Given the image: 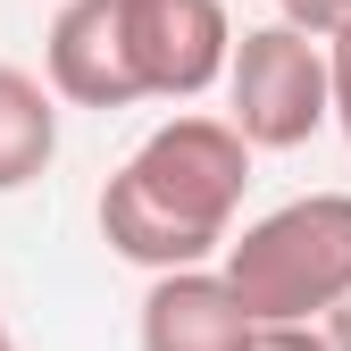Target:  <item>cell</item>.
Segmentation results:
<instances>
[{
    "label": "cell",
    "mask_w": 351,
    "mask_h": 351,
    "mask_svg": "<svg viewBox=\"0 0 351 351\" xmlns=\"http://www.w3.org/2000/svg\"><path fill=\"white\" fill-rule=\"evenodd\" d=\"M243 184H251V151L226 117H167L101 184V243L151 276L209 268L234 234Z\"/></svg>",
    "instance_id": "obj_1"
},
{
    "label": "cell",
    "mask_w": 351,
    "mask_h": 351,
    "mask_svg": "<svg viewBox=\"0 0 351 351\" xmlns=\"http://www.w3.org/2000/svg\"><path fill=\"white\" fill-rule=\"evenodd\" d=\"M226 293L251 326H318L351 293V193H301L226 234Z\"/></svg>",
    "instance_id": "obj_2"
},
{
    "label": "cell",
    "mask_w": 351,
    "mask_h": 351,
    "mask_svg": "<svg viewBox=\"0 0 351 351\" xmlns=\"http://www.w3.org/2000/svg\"><path fill=\"white\" fill-rule=\"evenodd\" d=\"M226 125L243 151H301L326 125V51L293 25H243L226 51Z\"/></svg>",
    "instance_id": "obj_3"
},
{
    "label": "cell",
    "mask_w": 351,
    "mask_h": 351,
    "mask_svg": "<svg viewBox=\"0 0 351 351\" xmlns=\"http://www.w3.org/2000/svg\"><path fill=\"white\" fill-rule=\"evenodd\" d=\"M117 34L143 101H201L209 84H226V0H117Z\"/></svg>",
    "instance_id": "obj_4"
},
{
    "label": "cell",
    "mask_w": 351,
    "mask_h": 351,
    "mask_svg": "<svg viewBox=\"0 0 351 351\" xmlns=\"http://www.w3.org/2000/svg\"><path fill=\"white\" fill-rule=\"evenodd\" d=\"M42 84L67 109H134V67H125V34H117V0H67L42 42Z\"/></svg>",
    "instance_id": "obj_5"
},
{
    "label": "cell",
    "mask_w": 351,
    "mask_h": 351,
    "mask_svg": "<svg viewBox=\"0 0 351 351\" xmlns=\"http://www.w3.org/2000/svg\"><path fill=\"white\" fill-rule=\"evenodd\" d=\"M251 318L217 268H176L143 293V351H243Z\"/></svg>",
    "instance_id": "obj_6"
},
{
    "label": "cell",
    "mask_w": 351,
    "mask_h": 351,
    "mask_svg": "<svg viewBox=\"0 0 351 351\" xmlns=\"http://www.w3.org/2000/svg\"><path fill=\"white\" fill-rule=\"evenodd\" d=\"M59 159V101L25 67H0V193H25Z\"/></svg>",
    "instance_id": "obj_7"
},
{
    "label": "cell",
    "mask_w": 351,
    "mask_h": 351,
    "mask_svg": "<svg viewBox=\"0 0 351 351\" xmlns=\"http://www.w3.org/2000/svg\"><path fill=\"white\" fill-rule=\"evenodd\" d=\"M326 51V125H343V143H351V25L318 42Z\"/></svg>",
    "instance_id": "obj_8"
},
{
    "label": "cell",
    "mask_w": 351,
    "mask_h": 351,
    "mask_svg": "<svg viewBox=\"0 0 351 351\" xmlns=\"http://www.w3.org/2000/svg\"><path fill=\"white\" fill-rule=\"evenodd\" d=\"M276 25L326 42V34H343V25H351V0H276Z\"/></svg>",
    "instance_id": "obj_9"
},
{
    "label": "cell",
    "mask_w": 351,
    "mask_h": 351,
    "mask_svg": "<svg viewBox=\"0 0 351 351\" xmlns=\"http://www.w3.org/2000/svg\"><path fill=\"white\" fill-rule=\"evenodd\" d=\"M243 351H326V335L318 326H251Z\"/></svg>",
    "instance_id": "obj_10"
},
{
    "label": "cell",
    "mask_w": 351,
    "mask_h": 351,
    "mask_svg": "<svg viewBox=\"0 0 351 351\" xmlns=\"http://www.w3.org/2000/svg\"><path fill=\"white\" fill-rule=\"evenodd\" d=\"M318 335H326V351H351V293L335 301V310L318 318Z\"/></svg>",
    "instance_id": "obj_11"
},
{
    "label": "cell",
    "mask_w": 351,
    "mask_h": 351,
    "mask_svg": "<svg viewBox=\"0 0 351 351\" xmlns=\"http://www.w3.org/2000/svg\"><path fill=\"white\" fill-rule=\"evenodd\" d=\"M0 351H17V335H9V318H0Z\"/></svg>",
    "instance_id": "obj_12"
}]
</instances>
